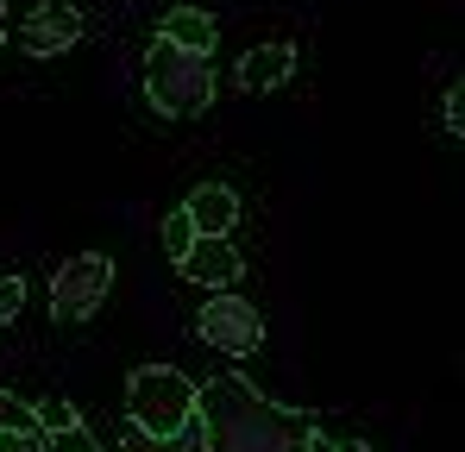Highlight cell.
Returning a JSON list of instances; mask_svg holds the SVG:
<instances>
[{"instance_id": "1", "label": "cell", "mask_w": 465, "mask_h": 452, "mask_svg": "<svg viewBox=\"0 0 465 452\" xmlns=\"http://www.w3.org/2000/svg\"><path fill=\"white\" fill-rule=\"evenodd\" d=\"M202 427H208V452H309L321 434L309 415L271 402L245 377L202 383Z\"/></svg>"}, {"instance_id": "2", "label": "cell", "mask_w": 465, "mask_h": 452, "mask_svg": "<svg viewBox=\"0 0 465 452\" xmlns=\"http://www.w3.org/2000/svg\"><path fill=\"white\" fill-rule=\"evenodd\" d=\"M145 101L163 120H195L214 107V70L202 51H183L170 38H157L145 51Z\"/></svg>"}, {"instance_id": "3", "label": "cell", "mask_w": 465, "mask_h": 452, "mask_svg": "<svg viewBox=\"0 0 465 452\" xmlns=\"http://www.w3.org/2000/svg\"><path fill=\"white\" fill-rule=\"evenodd\" d=\"M126 415L145 434H176L202 415V383L183 377L176 365H139L126 377Z\"/></svg>"}, {"instance_id": "4", "label": "cell", "mask_w": 465, "mask_h": 452, "mask_svg": "<svg viewBox=\"0 0 465 452\" xmlns=\"http://www.w3.org/2000/svg\"><path fill=\"white\" fill-rule=\"evenodd\" d=\"M114 290V258H101V251H76L57 277H51V320L57 327H82V320H94V308L107 301Z\"/></svg>"}, {"instance_id": "5", "label": "cell", "mask_w": 465, "mask_h": 452, "mask_svg": "<svg viewBox=\"0 0 465 452\" xmlns=\"http://www.w3.org/2000/svg\"><path fill=\"white\" fill-rule=\"evenodd\" d=\"M195 333H202L214 352H227V359H252V352L264 346V320H258V308H252L245 296H232V290H214V296L202 301Z\"/></svg>"}, {"instance_id": "6", "label": "cell", "mask_w": 465, "mask_h": 452, "mask_svg": "<svg viewBox=\"0 0 465 452\" xmlns=\"http://www.w3.org/2000/svg\"><path fill=\"white\" fill-rule=\"evenodd\" d=\"M176 270H183L195 290H208V296H214V290H232V283L245 277V258H239V245H232L227 232H202V239H195V251H189Z\"/></svg>"}, {"instance_id": "7", "label": "cell", "mask_w": 465, "mask_h": 452, "mask_svg": "<svg viewBox=\"0 0 465 452\" xmlns=\"http://www.w3.org/2000/svg\"><path fill=\"white\" fill-rule=\"evenodd\" d=\"M76 38H82V13H76V6H64V0L32 6L25 25H19V44H25L32 57H57V51H70Z\"/></svg>"}, {"instance_id": "8", "label": "cell", "mask_w": 465, "mask_h": 452, "mask_svg": "<svg viewBox=\"0 0 465 452\" xmlns=\"http://www.w3.org/2000/svg\"><path fill=\"white\" fill-rule=\"evenodd\" d=\"M290 75H296V44H258V51L239 57V88L245 94H271Z\"/></svg>"}, {"instance_id": "9", "label": "cell", "mask_w": 465, "mask_h": 452, "mask_svg": "<svg viewBox=\"0 0 465 452\" xmlns=\"http://www.w3.org/2000/svg\"><path fill=\"white\" fill-rule=\"evenodd\" d=\"M157 38H170V44H183V51H202V57H214V44H221V25H214V13H202V6H170V13L157 19Z\"/></svg>"}, {"instance_id": "10", "label": "cell", "mask_w": 465, "mask_h": 452, "mask_svg": "<svg viewBox=\"0 0 465 452\" xmlns=\"http://www.w3.org/2000/svg\"><path fill=\"white\" fill-rule=\"evenodd\" d=\"M183 208L195 214V226H202V232H232V226H239V195H232L227 182H202Z\"/></svg>"}, {"instance_id": "11", "label": "cell", "mask_w": 465, "mask_h": 452, "mask_svg": "<svg viewBox=\"0 0 465 452\" xmlns=\"http://www.w3.org/2000/svg\"><path fill=\"white\" fill-rule=\"evenodd\" d=\"M120 452H208V427H202V415H195L189 427H176V434H145V427H126Z\"/></svg>"}, {"instance_id": "12", "label": "cell", "mask_w": 465, "mask_h": 452, "mask_svg": "<svg viewBox=\"0 0 465 452\" xmlns=\"http://www.w3.org/2000/svg\"><path fill=\"white\" fill-rule=\"evenodd\" d=\"M157 239H163V258H170V264H183V258L195 251L202 226H195V214H189V208H170V214H163V226H157Z\"/></svg>"}, {"instance_id": "13", "label": "cell", "mask_w": 465, "mask_h": 452, "mask_svg": "<svg viewBox=\"0 0 465 452\" xmlns=\"http://www.w3.org/2000/svg\"><path fill=\"white\" fill-rule=\"evenodd\" d=\"M0 434H45V427H38V408L0 389Z\"/></svg>"}, {"instance_id": "14", "label": "cell", "mask_w": 465, "mask_h": 452, "mask_svg": "<svg viewBox=\"0 0 465 452\" xmlns=\"http://www.w3.org/2000/svg\"><path fill=\"white\" fill-rule=\"evenodd\" d=\"M76 421L82 415L64 402V396H45V402H38V427H45V434H64V427H76Z\"/></svg>"}, {"instance_id": "15", "label": "cell", "mask_w": 465, "mask_h": 452, "mask_svg": "<svg viewBox=\"0 0 465 452\" xmlns=\"http://www.w3.org/2000/svg\"><path fill=\"white\" fill-rule=\"evenodd\" d=\"M45 447H51V452H107L82 421H76V427H64V434H45Z\"/></svg>"}, {"instance_id": "16", "label": "cell", "mask_w": 465, "mask_h": 452, "mask_svg": "<svg viewBox=\"0 0 465 452\" xmlns=\"http://www.w3.org/2000/svg\"><path fill=\"white\" fill-rule=\"evenodd\" d=\"M25 308V277H0V327H13Z\"/></svg>"}, {"instance_id": "17", "label": "cell", "mask_w": 465, "mask_h": 452, "mask_svg": "<svg viewBox=\"0 0 465 452\" xmlns=\"http://www.w3.org/2000/svg\"><path fill=\"white\" fill-rule=\"evenodd\" d=\"M447 133H460V139H465V82L447 88Z\"/></svg>"}, {"instance_id": "18", "label": "cell", "mask_w": 465, "mask_h": 452, "mask_svg": "<svg viewBox=\"0 0 465 452\" xmlns=\"http://www.w3.org/2000/svg\"><path fill=\"white\" fill-rule=\"evenodd\" d=\"M0 452H45L38 434H0Z\"/></svg>"}, {"instance_id": "19", "label": "cell", "mask_w": 465, "mask_h": 452, "mask_svg": "<svg viewBox=\"0 0 465 452\" xmlns=\"http://www.w3.org/2000/svg\"><path fill=\"white\" fill-rule=\"evenodd\" d=\"M309 452H340V447H333V440H327V434H314V447Z\"/></svg>"}, {"instance_id": "20", "label": "cell", "mask_w": 465, "mask_h": 452, "mask_svg": "<svg viewBox=\"0 0 465 452\" xmlns=\"http://www.w3.org/2000/svg\"><path fill=\"white\" fill-rule=\"evenodd\" d=\"M340 452H371V447H365V440H346V447H340Z\"/></svg>"}, {"instance_id": "21", "label": "cell", "mask_w": 465, "mask_h": 452, "mask_svg": "<svg viewBox=\"0 0 465 452\" xmlns=\"http://www.w3.org/2000/svg\"><path fill=\"white\" fill-rule=\"evenodd\" d=\"M0 44H6V0H0Z\"/></svg>"}]
</instances>
